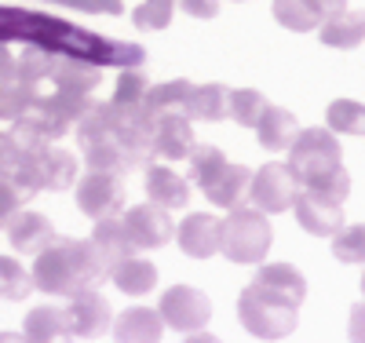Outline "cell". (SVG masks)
Masks as SVG:
<instances>
[{"mask_svg": "<svg viewBox=\"0 0 365 343\" xmlns=\"http://www.w3.org/2000/svg\"><path fill=\"white\" fill-rule=\"evenodd\" d=\"M34 289L48 296H73L81 289H99L110 277V263L99 256V248L81 237H55L44 252L34 256Z\"/></svg>", "mask_w": 365, "mask_h": 343, "instance_id": "obj_1", "label": "cell"}, {"mask_svg": "<svg viewBox=\"0 0 365 343\" xmlns=\"http://www.w3.org/2000/svg\"><path fill=\"white\" fill-rule=\"evenodd\" d=\"M289 168L307 190L344 205L351 194V175L344 168V150L336 132L329 128H303L289 143Z\"/></svg>", "mask_w": 365, "mask_h": 343, "instance_id": "obj_2", "label": "cell"}, {"mask_svg": "<svg viewBox=\"0 0 365 343\" xmlns=\"http://www.w3.org/2000/svg\"><path fill=\"white\" fill-rule=\"evenodd\" d=\"M187 165H190V179L201 186V194L220 205V208H237L241 201L249 198V183L252 172L245 165H230L227 153L220 146H205L194 143L187 153Z\"/></svg>", "mask_w": 365, "mask_h": 343, "instance_id": "obj_3", "label": "cell"}, {"mask_svg": "<svg viewBox=\"0 0 365 343\" xmlns=\"http://www.w3.org/2000/svg\"><path fill=\"white\" fill-rule=\"evenodd\" d=\"M8 179L22 190L26 201L41 190H66V186L77 183V158L70 150H58L55 143L34 146L19 153V165Z\"/></svg>", "mask_w": 365, "mask_h": 343, "instance_id": "obj_4", "label": "cell"}, {"mask_svg": "<svg viewBox=\"0 0 365 343\" xmlns=\"http://www.w3.org/2000/svg\"><path fill=\"white\" fill-rule=\"evenodd\" d=\"M296 310H299L296 300L274 292L259 282L245 285L237 300V318L256 339H285L296 329Z\"/></svg>", "mask_w": 365, "mask_h": 343, "instance_id": "obj_5", "label": "cell"}, {"mask_svg": "<svg viewBox=\"0 0 365 343\" xmlns=\"http://www.w3.org/2000/svg\"><path fill=\"white\" fill-rule=\"evenodd\" d=\"M270 223L267 215L256 208L237 205L230 208L227 220H220V252L230 263H263L267 248H270Z\"/></svg>", "mask_w": 365, "mask_h": 343, "instance_id": "obj_6", "label": "cell"}, {"mask_svg": "<svg viewBox=\"0 0 365 343\" xmlns=\"http://www.w3.org/2000/svg\"><path fill=\"white\" fill-rule=\"evenodd\" d=\"M299 194V179L289 165L282 161H270L263 165L259 172H252V183H249V201L259 208V212H289L292 201Z\"/></svg>", "mask_w": 365, "mask_h": 343, "instance_id": "obj_7", "label": "cell"}, {"mask_svg": "<svg viewBox=\"0 0 365 343\" xmlns=\"http://www.w3.org/2000/svg\"><path fill=\"white\" fill-rule=\"evenodd\" d=\"M158 314L168 329L175 332H197L208 325L212 318V300L201 292V289H190V285H172L165 296H161V307Z\"/></svg>", "mask_w": 365, "mask_h": 343, "instance_id": "obj_8", "label": "cell"}, {"mask_svg": "<svg viewBox=\"0 0 365 343\" xmlns=\"http://www.w3.org/2000/svg\"><path fill=\"white\" fill-rule=\"evenodd\" d=\"M77 186V208L88 220H103V215H117L125 208V183L117 172H84Z\"/></svg>", "mask_w": 365, "mask_h": 343, "instance_id": "obj_9", "label": "cell"}, {"mask_svg": "<svg viewBox=\"0 0 365 343\" xmlns=\"http://www.w3.org/2000/svg\"><path fill=\"white\" fill-rule=\"evenodd\" d=\"M194 146V124L187 113H158L150 121V150L154 158L182 161Z\"/></svg>", "mask_w": 365, "mask_h": 343, "instance_id": "obj_10", "label": "cell"}, {"mask_svg": "<svg viewBox=\"0 0 365 343\" xmlns=\"http://www.w3.org/2000/svg\"><path fill=\"white\" fill-rule=\"evenodd\" d=\"M120 223H125V230H128V237H132V245H135V252H143V248H161V245H168V237L175 234L168 212H165L161 205H154V201L128 208Z\"/></svg>", "mask_w": 365, "mask_h": 343, "instance_id": "obj_11", "label": "cell"}, {"mask_svg": "<svg viewBox=\"0 0 365 343\" xmlns=\"http://www.w3.org/2000/svg\"><path fill=\"white\" fill-rule=\"evenodd\" d=\"M66 318H70V329L73 336H84V339H96L110 329L113 314H110V303L103 300L99 289H81L70 296V307H66Z\"/></svg>", "mask_w": 365, "mask_h": 343, "instance_id": "obj_12", "label": "cell"}, {"mask_svg": "<svg viewBox=\"0 0 365 343\" xmlns=\"http://www.w3.org/2000/svg\"><path fill=\"white\" fill-rule=\"evenodd\" d=\"M292 212H296L299 227L307 230V234H314V237H332L336 230H344V208H340L336 201L314 194V190L296 194Z\"/></svg>", "mask_w": 365, "mask_h": 343, "instance_id": "obj_13", "label": "cell"}, {"mask_svg": "<svg viewBox=\"0 0 365 343\" xmlns=\"http://www.w3.org/2000/svg\"><path fill=\"white\" fill-rule=\"evenodd\" d=\"M4 230H8L11 248H15L19 256H37V252H44V248L58 237L55 227H51V220H48V215H41V212H15L11 223Z\"/></svg>", "mask_w": 365, "mask_h": 343, "instance_id": "obj_14", "label": "cell"}, {"mask_svg": "<svg viewBox=\"0 0 365 343\" xmlns=\"http://www.w3.org/2000/svg\"><path fill=\"white\" fill-rule=\"evenodd\" d=\"M175 241H179V248L190 260L216 256L220 252V220L216 215H205V212H194V215H187V220L179 223Z\"/></svg>", "mask_w": 365, "mask_h": 343, "instance_id": "obj_15", "label": "cell"}, {"mask_svg": "<svg viewBox=\"0 0 365 343\" xmlns=\"http://www.w3.org/2000/svg\"><path fill=\"white\" fill-rule=\"evenodd\" d=\"M318 41L325 48H340V51L358 48L365 41V8H340V11H332L329 19H322Z\"/></svg>", "mask_w": 365, "mask_h": 343, "instance_id": "obj_16", "label": "cell"}, {"mask_svg": "<svg viewBox=\"0 0 365 343\" xmlns=\"http://www.w3.org/2000/svg\"><path fill=\"white\" fill-rule=\"evenodd\" d=\"M110 329H113V343H161L165 336L161 314L150 307H128L125 314L110 322Z\"/></svg>", "mask_w": 365, "mask_h": 343, "instance_id": "obj_17", "label": "cell"}, {"mask_svg": "<svg viewBox=\"0 0 365 343\" xmlns=\"http://www.w3.org/2000/svg\"><path fill=\"white\" fill-rule=\"evenodd\" d=\"M22 336L29 343H73L70 318L58 307H34L22 322Z\"/></svg>", "mask_w": 365, "mask_h": 343, "instance_id": "obj_18", "label": "cell"}, {"mask_svg": "<svg viewBox=\"0 0 365 343\" xmlns=\"http://www.w3.org/2000/svg\"><path fill=\"white\" fill-rule=\"evenodd\" d=\"M146 198L161 208H187L190 183L175 175L168 165H146Z\"/></svg>", "mask_w": 365, "mask_h": 343, "instance_id": "obj_19", "label": "cell"}, {"mask_svg": "<svg viewBox=\"0 0 365 343\" xmlns=\"http://www.w3.org/2000/svg\"><path fill=\"white\" fill-rule=\"evenodd\" d=\"M296 132H299V121L289 110H282V106H267L263 117L256 121V139L270 153H285L289 143L296 139Z\"/></svg>", "mask_w": 365, "mask_h": 343, "instance_id": "obj_20", "label": "cell"}, {"mask_svg": "<svg viewBox=\"0 0 365 343\" xmlns=\"http://www.w3.org/2000/svg\"><path fill=\"white\" fill-rule=\"evenodd\" d=\"M91 245L99 248V256L113 267L120 260H128L135 256V245L125 230V223L117 220V215H103V220H96V230H91Z\"/></svg>", "mask_w": 365, "mask_h": 343, "instance_id": "obj_21", "label": "cell"}, {"mask_svg": "<svg viewBox=\"0 0 365 343\" xmlns=\"http://www.w3.org/2000/svg\"><path fill=\"white\" fill-rule=\"evenodd\" d=\"M110 282L125 296H146L150 289L158 285V267L139 260V256H128V260H120V263L110 267Z\"/></svg>", "mask_w": 365, "mask_h": 343, "instance_id": "obj_22", "label": "cell"}, {"mask_svg": "<svg viewBox=\"0 0 365 343\" xmlns=\"http://www.w3.org/2000/svg\"><path fill=\"white\" fill-rule=\"evenodd\" d=\"M190 81H165V84H150L143 110L154 121L158 113H187V99H190Z\"/></svg>", "mask_w": 365, "mask_h": 343, "instance_id": "obj_23", "label": "cell"}, {"mask_svg": "<svg viewBox=\"0 0 365 343\" xmlns=\"http://www.w3.org/2000/svg\"><path fill=\"white\" fill-rule=\"evenodd\" d=\"M252 282H259V285H267L274 292H282V296H289L296 303H303V296H307V282H303V274L292 263H263Z\"/></svg>", "mask_w": 365, "mask_h": 343, "instance_id": "obj_24", "label": "cell"}, {"mask_svg": "<svg viewBox=\"0 0 365 343\" xmlns=\"http://www.w3.org/2000/svg\"><path fill=\"white\" fill-rule=\"evenodd\" d=\"M227 96H230V88H223V84H194L190 99H187V117L190 121H223Z\"/></svg>", "mask_w": 365, "mask_h": 343, "instance_id": "obj_25", "label": "cell"}, {"mask_svg": "<svg viewBox=\"0 0 365 343\" xmlns=\"http://www.w3.org/2000/svg\"><path fill=\"white\" fill-rule=\"evenodd\" d=\"M55 55L58 51H48L41 44H29L19 58H15V81L26 84V88H37L51 77V66H55Z\"/></svg>", "mask_w": 365, "mask_h": 343, "instance_id": "obj_26", "label": "cell"}, {"mask_svg": "<svg viewBox=\"0 0 365 343\" xmlns=\"http://www.w3.org/2000/svg\"><path fill=\"white\" fill-rule=\"evenodd\" d=\"M325 124H329V132H336V135H365V103H354V99L329 103Z\"/></svg>", "mask_w": 365, "mask_h": 343, "instance_id": "obj_27", "label": "cell"}, {"mask_svg": "<svg viewBox=\"0 0 365 343\" xmlns=\"http://www.w3.org/2000/svg\"><path fill=\"white\" fill-rule=\"evenodd\" d=\"M267 106H270V103L259 96L256 88H234L230 96H227V117L237 121L241 128H256V121L263 117Z\"/></svg>", "mask_w": 365, "mask_h": 343, "instance_id": "obj_28", "label": "cell"}, {"mask_svg": "<svg viewBox=\"0 0 365 343\" xmlns=\"http://www.w3.org/2000/svg\"><path fill=\"white\" fill-rule=\"evenodd\" d=\"M274 19L292 34H311L322 26V15L311 8V0H274Z\"/></svg>", "mask_w": 365, "mask_h": 343, "instance_id": "obj_29", "label": "cell"}, {"mask_svg": "<svg viewBox=\"0 0 365 343\" xmlns=\"http://www.w3.org/2000/svg\"><path fill=\"white\" fill-rule=\"evenodd\" d=\"M29 289H34V277H29V270L19 263V260H8V256H0V300H26Z\"/></svg>", "mask_w": 365, "mask_h": 343, "instance_id": "obj_30", "label": "cell"}, {"mask_svg": "<svg viewBox=\"0 0 365 343\" xmlns=\"http://www.w3.org/2000/svg\"><path fill=\"white\" fill-rule=\"evenodd\" d=\"M146 88H150V81H146V73L135 66V70H125L117 77V88H113V106H120V110H143V99H146Z\"/></svg>", "mask_w": 365, "mask_h": 343, "instance_id": "obj_31", "label": "cell"}, {"mask_svg": "<svg viewBox=\"0 0 365 343\" xmlns=\"http://www.w3.org/2000/svg\"><path fill=\"white\" fill-rule=\"evenodd\" d=\"M332 256L340 263H365V223L332 234Z\"/></svg>", "mask_w": 365, "mask_h": 343, "instance_id": "obj_32", "label": "cell"}, {"mask_svg": "<svg viewBox=\"0 0 365 343\" xmlns=\"http://www.w3.org/2000/svg\"><path fill=\"white\" fill-rule=\"evenodd\" d=\"M34 99H37V88H26L19 81H0V121H15Z\"/></svg>", "mask_w": 365, "mask_h": 343, "instance_id": "obj_33", "label": "cell"}, {"mask_svg": "<svg viewBox=\"0 0 365 343\" xmlns=\"http://www.w3.org/2000/svg\"><path fill=\"white\" fill-rule=\"evenodd\" d=\"M175 15V0H143V4L132 11L135 29H165Z\"/></svg>", "mask_w": 365, "mask_h": 343, "instance_id": "obj_34", "label": "cell"}, {"mask_svg": "<svg viewBox=\"0 0 365 343\" xmlns=\"http://www.w3.org/2000/svg\"><path fill=\"white\" fill-rule=\"evenodd\" d=\"M22 205H26V198H22L19 186H15L11 179H0V230L11 223V215H15Z\"/></svg>", "mask_w": 365, "mask_h": 343, "instance_id": "obj_35", "label": "cell"}, {"mask_svg": "<svg viewBox=\"0 0 365 343\" xmlns=\"http://www.w3.org/2000/svg\"><path fill=\"white\" fill-rule=\"evenodd\" d=\"M19 153H22V146L15 143V135L11 132H0V179H8L15 172Z\"/></svg>", "mask_w": 365, "mask_h": 343, "instance_id": "obj_36", "label": "cell"}, {"mask_svg": "<svg viewBox=\"0 0 365 343\" xmlns=\"http://www.w3.org/2000/svg\"><path fill=\"white\" fill-rule=\"evenodd\" d=\"M179 4L194 19H216L220 15V0H179Z\"/></svg>", "mask_w": 365, "mask_h": 343, "instance_id": "obj_37", "label": "cell"}, {"mask_svg": "<svg viewBox=\"0 0 365 343\" xmlns=\"http://www.w3.org/2000/svg\"><path fill=\"white\" fill-rule=\"evenodd\" d=\"M63 4L84 8V11H106V15H120V0H63Z\"/></svg>", "mask_w": 365, "mask_h": 343, "instance_id": "obj_38", "label": "cell"}, {"mask_svg": "<svg viewBox=\"0 0 365 343\" xmlns=\"http://www.w3.org/2000/svg\"><path fill=\"white\" fill-rule=\"evenodd\" d=\"M351 343H365V303L351 307Z\"/></svg>", "mask_w": 365, "mask_h": 343, "instance_id": "obj_39", "label": "cell"}, {"mask_svg": "<svg viewBox=\"0 0 365 343\" xmlns=\"http://www.w3.org/2000/svg\"><path fill=\"white\" fill-rule=\"evenodd\" d=\"M311 8L322 15V19H329L332 11H340V8H347V0H311Z\"/></svg>", "mask_w": 365, "mask_h": 343, "instance_id": "obj_40", "label": "cell"}, {"mask_svg": "<svg viewBox=\"0 0 365 343\" xmlns=\"http://www.w3.org/2000/svg\"><path fill=\"white\" fill-rule=\"evenodd\" d=\"M0 81H15V58L8 55L4 44H0Z\"/></svg>", "mask_w": 365, "mask_h": 343, "instance_id": "obj_41", "label": "cell"}, {"mask_svg": "<svg viewBox=\"0 0 365 343\" xmlns=\"http://www.w3.org/2000/svg\"><path fill=\"white\" fill-rule=\"evenodd\" d=\"M182 343H220V339L212 336V332H201L197 329V332H187V339H182Z\"/></svg>", "mask_w": 365, "mask_h": 343, "instance_id": "obj_42", "label": "cell"}, {"mask_svg": "<svg viewBox=\"0 0 365 343\" xmlns=\"http://www.w3.org/2000/svg\"><path fill=\"white\" fill-rule=\"evenodd\" d=\"M0 343H29L22 332H0Z\"/></svg>", "mask_w": 365, "mask_h": 343, "instance_id": "obj_43", "label": "cell"}, {"mask_svg": "<svg viewBox=\"0 0 365 343\" xmlns=\"http://www.w3.org/2000/svg\"><path fill=\"white\" fill-rule=\"evenodd\" d=\"M361 296H365V274H361Z\"/></svg>", "mask_w": 365, "mask_h": 343, "instance_id": "obj_44", "label": "cell"}]
</instances>
